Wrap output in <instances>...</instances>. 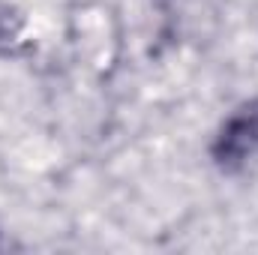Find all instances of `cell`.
Listing matches in <instances>:
<instances>
[{
  "label": "cell",
  "instance_id": "6da1fadb",
  "mask_svg": "<svg viewBox=\"0 0 258 255\" xmlns=\"http://www.w3.org/2000/svg\"><path fill=\"white\" fill-rule=\"evenodd\" d=\"M207 156L222 174H240L258 162V96L234 105L216 126Z\"/></svg>",
  "mask_w": 258,
  "mask_h": 255
}]
</instances>
